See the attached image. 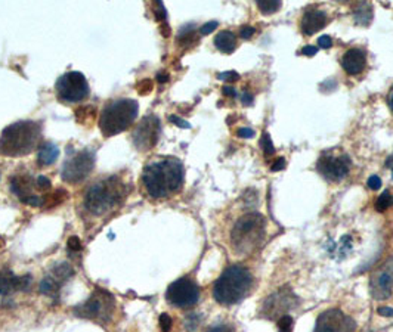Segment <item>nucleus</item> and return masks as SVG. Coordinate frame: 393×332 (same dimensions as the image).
<instances>
[{
    "label": "nucleus",
    "mask_w": 393,
    "mask_h": 332,
    "mask_svg": "<svg viewBox=\"0 0 393 332\" xmlns=\"http://www.w3.org/2000/svg\"><path fill=\"white\" fill-rule=\"evenodd\" d=\"M142 182L150 197L155 200L167 198L184 185V166L176 159L151 163L142 173Z\"/></svg>",
    "instance_id": "1"
},
{
    "label": "nucleus",
    "mask_w": 393,
    "mask_h": 332,
    "mask_svg": "<svg viewBox=\"0 0 393 332\" xmlns=\"http://www.w3.org/2000/svg\"><path fill=\"white\" fill-rule=\"evenodd\" d=\"M42 137L40 125L35 121H18L8 126L0 136V154L5 156H24L34 151Z\"/></svg>",
    "instance_id": "2"
},
{
    "label": "nucleus",
    "mask_w": 393,
    "mask_h": 332,
    "mask_svg": "<svg viewBox=\"0 0 393 332\" xmlns=\"http://www.w3.org/2000/svg\"><path fill=\"white\" fill-rule=\"evenodd\" d=\"M253 276L248 269L240 265L229 266L213 287L214 300L223 306L237 304L252 291Z\"/></svg>",
    "instance_id": "3"
},
{
    "label": "nucleus",
    "mask_w": 393,
    "mask_h": 332,
    "mask_svg": "<svg viewBox=\"0 0 393 332\" xmlns=\"http://www.w3.org/2000/svg\"><path fill=\"white\" fill-rule=\"evenodd\" d=\"M266 235V220L259 213H247L237 220L231 234L232 247L240 256L256 251Z\"/></svg>",
    "instance_id": "4"
},
{
    "label": "nucleus",
    "mask_w": 393,
    "mask_h": 332,
    "mask_svg": "<svg viewBox=\"0 0 393 332\" xmlns=\"http://www.w3.org/2000/svg\"><path fill=\"white\" fill-rule=\"evenodd\" d=\"M126 195V186L118 178L102 179L87 189L84 207L89 213L102 216L111 212Z\"/></svg>",
    "instance_id": "5"
},
{
    "label": "nucleus",
    "mask_w": 393,
    "mask_h": 332,
    "mask_svg": "<svg viewBox=\"0 0 393 332\" xmlns=\"http://www.w3.org/2000/svg\"><path fill=\"white\" fill-rule=\"evenodd\" d=\"M138 102L133 99H117L105 105L99 118L102 134L110 137L129 129L138 117Z\"/></svg>",
    "instance_id": "6"
},
{
    "label": "nucleus",
    "mask_w": 393,
    "mask_h": 332,
    "mask_svg": "<svg viewBox=\"0 0 393 332\" xmlns=\"http://www.w3.org/2000/svg\"><path fill=\"white\" fill-rule=\"evenodd\" d=\"M316 168L326 181L342 182L352 168V161L346 152L338 148H333L321 154Z\"/></svg>",
    "instance_id": "7"
},
{
    "label": "nucleus",
    "mask_w": 393,
    "mask_h": 332,
    "mask_svg": "<svg viewBox=\"0 0 393 332\" xmlns=\"http://www.w3.org/2000/svg\"><path fill=\"white\" fill-rule=\"evenodd\" d=\"M114 310V299L102 290H96L89 300L84 302L82 306L76 307V314L83 319L91 321H109L111 318Z\"/></svg>",
    "instance_id": "8"
},
{
    "label": "nucleus",
    "mask_w": 393,
    "mask_h": 332,
    "mask_svg": "<svg viewBox=\"0 0 393 332\" xmlns=\"http://www.w3.org/2000/svg\"><path fill=\"white\" fill-rule=\"evenodd\" d=\"M57 95L61 101L76 103L89 96V84L80 71H68L57 81Z\"/></svg>",
    "instance_id": "9"
},
{
    "label": "nucleus",
    "mask_w": 393,
    "mask_h": 332,
    "mask_svg": "<svg viewBox=\"0 0 393 332\" xmlns=\"http://www.w3.org/2000/svg\"><path fill=\"white\" fill-rule=\"evenodd\" d=\"M95 166V154L91 151H82L68 159L62 167V179L68 183H79L84 181Z\"/></svg>",
    "instance_id": "10"
},
{
    "label": "nucleus",
    "mask_w": 393,
    "mask_h": 332,
    "mask_svg": "<svg viewBox=\"0 0 393 332\" xmlns=\"http://www.w3.org/2000/svg\"><path fill=\"white\" fill-rule=\"evenodd\" d=\"M166 299L170 304L176 307L188 309L195 306L196 302H199L200 290L194 281H191V279L181 277L167 288Z\"/></svg>",
    "instance_id": "11"
},
{
    "label": "nucleus",
    "mask_w": 393,
    "mask_h": 332,
    "mask_svg": "<svg viewBox=\"0 0 393 332\" xmlns=\"http://www.w3.org/2000/svg\"><path fill=\"white\" fill-rule=\"evenodd\" d=\"M370 292L376 300H386L393 292V258H389L371 273Z\"/></svg>",
    "instance_id": "12"
},
{
    "label": "nucleus",
    "mask_w": 393,
    "mask_h": 332,
    "mask_svg": "<svg viewBox=\"0 0 393 332\" xmlns=\"http://www.w3.org/2000/svg\"><path fill=\"white\" fill-rule=\"evenodd\" d=\"M356 324L346 313L330 309L318 316L314 332H355Z\"/></svg>",
    "instance_id": "13"
},
{
    "label": "nucleus",
    "mask_w": 393,
    "mask_h": 332,
    "mask_svg": "<svg viewBox=\"0 0 393 332\" xmlns=\"http://www.w3.org/2000/svg\"><path fill=\"white\" fill-rule=\"evenodd\" d=\"M296 304H297L296 295L289 288H282L275 294L267 297V300L263 303V307H262V314L267 319L281 318L284 314H287L289 310L294 309Z\"/></svg>",
    "instance_id": "14"
},
{
    "label": "nucleus",
    "mask_w": 393,
    "mask_h": 332,
    "mask_svg": "<svg viewBox=\"0 0 393 332\" xmlns=\"http://www.w3.org/2000/svg\"><path fill=\"white\" fill-rule=\"evenodd\" d=\"M160 137V120L155 115L145 117L133 132V144L139 151H148L155 147Z\"/></svg>",
    "instance_id": "15"
},
{
    "label": "nucleus",
    "mask_w": 393,
    "mask_h": 332,
    "mask_svg": "<svg viewBox=\"0 0 393 332\" xmlns=\"http://www.w3.org/2000/svg\"><path fill=\"white\" fill-rule=\"evenodd\" d=\"M74 275V269L68 263L53 266L40 282V292L48 297H57L68 279Z\"/></svg>",
    "instance_id": "16"
},
{
    "label": "nucleus",
    "mask_w": 393,
    "mask_h": 332,
    "mask_svg": "<svg viewBox=\"0 0 393 332\" xmlns=\"http://www.w3.org/2000/svg\"><path fill=\"white\" fill-rule=\"evenodd\" d=\"M34 186H38V181L30 176H15L11 181V189L15 195L20 197L24 204L39 207L43 202V198L34 194Z\"/></svg>",
    "instance_id": "17"
},
{
    "label": "nucleus",
    "mask_w": 393,
    "mask_h": 332,
    "mask_svg": "<svg viewBox=\"0 0 393 332\" xmlns=\"http://www.w3.org/2000/svg\"><path fill=\"white\" fill-rule=\"evenodd\" d=\"M33 284L31 275L16 276L11 269L0 270V295H9L15 291H28Z\"/></svg>",
    "instance_id": "18"
},
{
    "label": "nucleus",
    "mask_w": 393,
    "mask_h": 332,
    "mask_svg": "<svg viewBox=\"0 0 393 332\" xmlns=\"http://www.w3.org/2000/svg\"><path fill=\"white\" fill-rule=\"evenodd\" d=\"M327 24V13L321 9L312 8L306 11L301 16L300 21V28L301 33L306 34V36H312V34L318 33L319 30H323Z\"/></svg>",
    "instance_id": "19"
},
{
    "label": "nucleus",
    "mask_w": 393,
    "mask_h": 332,
    "mask_svg": "<svg viewBox=\"0 0 393 332\" xmlns=\"http://www.w3.org/2000/svg\"><path fill=\"white\" fill-rule=\"evenodd\" d=\"M365 65H367V55L360 47H352L346 50L342 57V67L350 76L362 73L365 69Z\"/></svg>",
    "instance_id": "20"
},
{
    "label": "nucleus",
    "mask_w": 393,
    "mask_h": 332,
    "mask_svg": "<svg viewBox=\"0 0 393 332\" xmlns=\"http://www.w3.org/2000/svg\"><path fill=\"white\" fill-rule=\"evenodd\" d=\"M214 46H216L221 52H223V54H232L237 47L236 34L228 30L218 33L216 38H214Z\"/></svg>",
    "instance_id": "21"
},
{
    "label": "nucleus",
    "mask_w": 393,
    "mask_h": 332,
    "mask_svg": "<svg viewBox=\"0 0 393 332\" xmlns=\"http://www.w3.org/2000/svg\"><path fill=\"white\" fill-rule=\"evenodd\" d=\"M60 155V149L55 144L46 142L40 147L39 149V155H38V161L40 166H50L57 161Z\"/></svg>",
    "instance_id": "22"
},
{
    "label": "nucleus",
    "mask_w": 393,
    "mask_h": 332,
    "mask_svg": "<svg viewBox=\"0 0 393 332\" xmlns=\"http://www.w3.org/2000/svg\"><path fill=\"white\" fill-rule=\"evenodd\" d=\"M355 20L358 24H362V25H368V23L371 21V16H372V8L371 5L368 4H360L358 6L355 8Z\"/></svg>",
    "instance_id": "23"
},
{
    "label": "nucleus",
    "mask_w": 393,
    "mask_h": 332,
    "mask_svg": "<svg viewBox=\"0 0 393 332\" xmlns=\"http://www.w3.org/2000/svg\"><path fill=\"white\" fill-rule=\"evenodd\" d=\"M258 8L260 9V12L271 15L281 8V2H275V0H263V2H258Z\"/></svg>",
    "instance_id": "24"
},
{
    "label": "nucleus",
    "mask_w": 393,
    "mask_h": 332,
    "mask_svg": "<svg viewBox=\"0 0 393 332\" xmlns=\"http://www.w3.org/2000/svg\"><path fill=\"white\" fill-rule=\"evenodd\" d=\"M277 325H278L279 332H292L293 326H294V321L290 314H284V316H281L277 321Z\"/></svg>",
    "instance_id": "25"
},
{
    "label": "nucleus",
    "mask_w": 393,
    "mask_h": 332,
    "mask_svg": "<svg viewBox=\"0 0 393 332\" xmlns=\"http://www.w3.org/2000/svg\"><path fill=\"white\" fill-rule=\"evenodd\" d=\"M392 204H393V198H392V195L389 194V190L383 192L382 197H380V198L377 200V202H376L377 212H384V210H387Z\"/></svg>",
    "instance_id": "26"
},
{
    "label": "nucleus",
    "mask_w": 393,
    "mask_h": 332,
    "mask_svg": "<svg viewBox=\"0 0 393 332\" xmlns=\"http://www.w3.org/2000/svg\"><path fill=\"white\" fill-rule=\"evenodd\" d=\"M260 147H262L265 155H267V156L275 154V148H274V145H272L271 136L267 134V133H263V136H262V139H260Z\"/></svg>",
    "instance_id": "27"
},
{
    "label": "nucleus",
    "mask_w": 393,
    "mask_h": 332,
    "mask_svg": "<svg viewBox=\"0 0 393 332\" xmlns=\"http://www.w3.org/2000/svg\"><path fill=\"white\" fill-rule=\"evenodd\" d=\"M160 328H162L163 332H169L172 329V318L169 316V314H162L160 316Z\"/></svg>",
    "instance_id": "28"
},
{
    "label": "nucleus",
    "mask_w": 393,
    "mask_h": 332,
    "mask_svg": "<svg viewBox=\"0 0 393 332\" xmlns=\"http://www.w3.org/2000/svg\"><path fill=\"white\" fill-rule=\"evenodd\" d=\"M68 250L71 253H79L82 251V242L79 241L77 236H73V238H70L68 239Z\"/></svg>",
    "instance_id": "29"
},
{
    "label": "nucleus",
    "mask_w": 393,
    "mask_h": 332,
    "mask_svg": "<svg viewBox=\"0 0 393 332\" xmlns=\"http://www.w3.org/2000/svg\"><path fill=\"white\" fill-rule=\"evenodd\" d=\"M155 18L157 20H166V8L162 2L155 4Z\"/></svg>",
    "instance_id": "30"
},
{
    "label": "nucleus",
    "mask_w": 393,
    "mask_h": 332,
    "mask_svg": "<svg viewBox=\"0 0 393 332\" xmlns=\"http://www.w3.org/2000/svg\"><path fill=\"white\" fill-rule=\"evenodd\" d=\"M199 319H200V318L196 316V314H189V316L187 318V328H188L189 331H194V329L196 328V325L200 324Z\"/></svg>",
    "instance_id": "31"
},
{
    "label": "nucleus",
    "mask_w": 393,
    "mask_h": 332,
    "mask_svg": "<svg viewBox=\"0 0 393 332\" xmlns=\"http://www.w3.org/2000/svg\"><path fill=\"white\" fill-rule=\"evenodd\" d=\"M368 188L372 190H379L382 188V179L377 176H371L368 179Z\"/></svg>",
    "instance_id": "32"
},
{
    "label": "nucleus",
    "mask_w": 393,
    "mask_h": 332,
    "mask_svg": "<svg viewBox=\"0 0 393 332\" xmlns=\"http://www.w3.org/2000/svg\"><path fill=\"white\" fill-rule=\"evenodd\" d=\"M255 34V28L253 27H248V25H244L241 30H240V36L243 39H250Z\"/></svg>",
    "instance_id": "33"
},
{
    "label": "nucleus",
    "mask_w": 393,
    "mask_h": 332,
    "mask_svg": "<svg viewBox=\"0 0 393 332\" xmlns=\"http://www.w3.org/2000/svg\"><path fill=\"white\" fill-rule=\"evenodd\" d=\"M216 27H218V23H216V21H210V23H207V24H204V25L201 27L200 33H201V34H210L213 30H216Z\"/></svg>",
    "instance_id": "34"
},
{
    "label": "nucleus",
    "mask_w": 393,
    "mask_h": 332,
    "mask_svg": "<svg viewBox=\"0 0 393 332\" xmlns=\"http://www.w3.org/2000/svg\"><path fill=\"white\" fill-rule=\"evenodd\" d=\"M237 134H238L240 137L248 139V137H253V136H255V130H253V129H248V127H241V129H238Z\"/></svg>",
    "instance_id": "35"
},
{
    "label": "nucleus",
    "mask_w": 393,
    "mask_h": 332,
    "mask_svg": "<svg viewBox=\"0 0 393 332\" xmlns=\"http://www.w3.org/2000/svg\"><path fill=\"white\" fill-rule=\"evenodd\" d=\"M221 80H226V81H236L238 80V74L236 71H226L223 74H219Z\"/></svg>",
    "instance_id": "36"
},
{
    "label": "nucleus",
    "mask_w": 393,
    "mask_h": 332,
    "mask_svg": "<svg viewBox=\"0 0 393 332\" xmlns=\"http://www.w3.org/2000/svg\"><path fill=\"white\" fill-rule=\"evenodd\" d=\"M318 43H319V46L323 47V49H330V47L333 46V40H331V38H330V36H323V38H319Z\"/></svg>",
    "instance_id": "37"
},
{
    "label": "nucleus",
    "mask_w": 393,
    "mask_h": 332,
    "mask_svg": "<svg viewBox=\"0 0 393 332\" xmlns=\"http://www.w3.org/2000/svg\"><path fill=\"white\" fill-rule=\"evenodd\" d=\"M170 121H172V123H175L176 126H179V127H185V129L191 127V126H189V123H187V121H184V120H182V118H179V117H175V115H172V117H170Z\"/></svg>",
    "instance_id": "38"
},
{
    "label": "nucleus",
    "mask_w": 393,
    "mask_h": 332,
    "mask_svg": "<svg viewBox=\"0 0 393 332\" xmlns=\"http://www.w3.org/2000/svg\"><path fill=\"white\" fill-rule=\"evenodd\" d=\"M318 52V49L315 46H305L301 49V54L303 55H308V57H314Z\"/></svg>",
    "instance_id": "39"
},
{
    "label": "nucleus",
    "mask_w": 393,
    "mask_h": 332,
    "mask_svg": "<svg viewBox=\"0 0 393 332\" xmlns=\"http://www.w3.org/2000/svg\"><path fill=\"white\" fill-rule=\"evenodd\" d=\"M240 99H241L243 105H252V102H253V96L250 95V93H247V92H243Z\"/></svg>",
    "instance_id": "40"
},
{
    "label": "nucleus",
    "mask_w": 393,
    "mask_h": 332,
    "mask_svg": "<svg viewBox=\"0 0 393 332\" xmlns=\"http://www.w3.org/2000/svg\"><path fill=\"white\" fill-rule=\"evenodd\" d=\"M209 332H232V329L226 325H218V326H213L209 329Z\"/></svg>",
    "instance_id": "41"
},
{
    "label": "nucleus",
    "mask_w": 393,
    "mask_h": 332,
    "mask_svg": "<svg viewBox=\"0 0 393 332\" xmlns=\"http://www.w3.org/2000/svg\"><path fill=\"white\" fill-rule=\"evenodd\" d=\"M386 167H387V170L390 173V179L393 182V152L389 155V159L386 160Z\"/></svg>",
    "instance_id": "42"
},
{
    "label": "nucleus",
    "mask_w": 393,
    "mask_h": 332,
    "mask_svg": "<svg viewBox=\"0 0 393 332\" xmlns=\"http://www.w3.org/2000/svg\"><path fill=\"white\" fill-rule=\"evenodd\" d=\"M379 314H382V316H386V318H392L393 316V309L392 307H382V309H379Z\"/></svg>",
    "instance_id": "43"
},
{
    "label": "nucleus",
    "mask_w": 393,
    "mask_h": 332,
    "mask_svg": "<svg viewBox=\"0 0 393 332\" xmlns=\"http://www.w3.org/2000/svg\"><path fill=\"white\" fill-rule=\"evenodd\" d=\"M284 167H285V161H284V159H278V160L274 163V166H272V171L282 170Z\"/></svg>",
    "instance_id": "44"
},
{
    "label": "nucleus",
    "mask_w": 393,
    "mask_h": 332,
    "mask_svg": "<svg viewBox=\"0 0 393 332\" xmlns=\"http://www.w3.org/2000/svg\"><path fill=\"white\" fill-rule=\"evenodd\" d=\"M223 95H231V96H237V92H236V89H234V87H231V86H225L223 87Z\"/></svg>",
    "instance_id": "45"
},
{
    "label": "nucleus",
    "mask_w": 393,
    "mask_h": 332,
    "mask_svg": "<svg viewBox=\"0 0 393 332\" xmlns=\"http://www.w3.org/2000/svg\"><path fill=\"white\" fill-rule=\"evenodd\" d=\"M387 105H389L390 111L393 113V87H392V89L389 91V93H387Z\"/></svg>",
    "instance_id": "46"
},
{
    "label": "nucleus",
    "mask_w": 393,
    "mask_h": 332,
    "mask_svg": "<svg viewBox=\"0 0 393 332\" xmlns=\"http://www.w3.org/2000/svg\"><path fill=\"white\" fill-rule=\"evenodd\" d=\"M157 80L160 81V83H165V81H167L169 80V76L167 74H158V77H157Z\"/></svg>",
    "instance_id": "47"
}]
</instances>
